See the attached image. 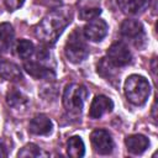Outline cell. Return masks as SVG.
Wrapping results in <instances>:
<instances>
[{"label": "cell", "mask_w": 158, "mask_h": 158, "mask_svg": "<svg viewBox=\"0 0 158 158\" xmlns=\"http://www.w3.org/2000/svg\"><path fill=\"white\" fill-rule=\"evenodd\" d=\"M64 53L68 60L75 64L81 63L88 57L89 47L84 40V35L79 31V28H75L68 37V41L64 46Z\"/></svg>", "instance_id": "3957f363"}, {"label": "cell", "mask_w": 158, "mask_h": 158, "mask_svg": "<svg viewBox=\"0 0 158 158\" xmlns=\"http://www.w3.org/2000/svg\"><path fill=\"white\" fill-rule=\"evenodd\" d=\"M72 21V10L69 7H58L47 14L35 27L36 37L46 43H54L65 27Z\"/></svg>", "instance_id": "6da1fadb"}, {"label": "cell", "mask_w": 158, "mask_h": 158, "mask_svg": "<svg viewBox=\"0 0 158 158\" xmlns=\"http://www.w3.org/2000/svg\"><path fill=\"white\" fill-rule=\"evenodd\" d=\"M4 2L9 11H15L23 5L25 0H4Z\"/></svg>", "instance_id": "44dd1931"}, {"label": "cell", "mask_w": 158, "mask_h": 158, "mask_svg": "<svg viewBox=\"0 0 158 158\" xmlns=\"http://www.w3.org/2000/svg\"><path fill=\"white\" fill-rule=\"evenodd\" d=\"M90 142L94 151L99 154H109L112 152L114 141L106 130H94L90 135Z\"/></svg>", "instance_id": "52a82bcc"}, {"label": "cell", "mask_w": 158, "mask_h": 158, "mask_svg": "<svg viewBox=\"0 0 158 158\" xmlns=\"http://www.w3.org/2000/svg\"><path fill=\"white\" fill-rule=\"evenodd\" d=\"M44 154L46 153H43L40 149L38 146H36L33 143H28L23 148H21V151H19L17 157H26V158L30 157V158H32V157H41V156H44Z\"/></svg>", "instance_id": "ffe728a7"}, {"label": "cell", "mask_w": 158, "mask_h": 158, "mask_svg": "<svg viewBox=\"0 0 158 158\" xmlns=\"http://www.w3.org/2000/svg\"><path fill=\"white\" fill-rule=\"evenodd\" d=\"M112 109H114V102L111 99H109L105 95H98L91 101L89 116L91 118H100L105 114L110 112Z\"/></svg>", "instance_id": "9c48e42d"}, {"label": "cell", "mask_w": 158, "mask_h": 158, "mask_svg": "<svg viewBox=\"0 0 158 158\" xmlns=\"http://www.w3.org/2000/svg\"><path fill=\"white\" fill-rule=\"evenodd\" d=\"M107 58L115 67H125L131 62V52L123 42H115L107 48Z\"/></svg>", "instance_id": "8992f818"}, {"label": "cell", "mask_w": 158, "mask_h": 158, "mask_svg": "<svg viewBox=\"0 0 158 158\" xmlns=\"http://www.w3.org/2000/svg\"><path fill=\"white\" fill-rule=\"evenodd\" d=\"M0 77L9 81H19L22 79V73L19 65L15 63L0 60Z\"/></svg>", "instance_id": "5bb4252c"}, {"label": "cell", "mask_w": 158, "mask_h": 158, "mask_svg": "<svg viewBox=\"0 0 158 158\" xmlns=\"http://www.w3.org/2000/svg\"><path fill=\"white\" fill-rule=\"evenodd\" d=\"M6 102L9 106H11L12 109H16V110H20V109H23L27 104H28V99L27 96L21 93L20 90H16V89H10L6 94Z\"/></svg>", "instance_id": "2e32d148"}, {"label": "cell", "mask_w": 158, "mask_h": 158, "mask_svg": "<svg viewBox=\"0 0 158 158\" xmlns=\"http://www.w3.org/2000/svg\"><path fill=\"white\" fill-rule=\"evenodd\" d=\"M121 35L130 40L136 47L143 48L146 44V35H144V28L142 23L137 20L133 19H127L121 23L120 28Z\"/></svg>", "instance_id": "5b68a950"}, {"label": "cell", "mask_w": 158, "mask_h": 158, "mask_svg": "<svg viewBox=\"0 0 158 158\" xmlns=\"http://www.w3.org/2000/svg\"><path fill=\"white\" fill-rule=\"evenodd\" d=\"M125 144L132 154H141L148 148L149 141L143 135H130L126 137Z\"/></svg>", "instance_id": "7c38bea8"}, {"label": "cell", "mask_w": 158, "mask_h": 158, "mask_svg": "<svg viewBox=\"0 0 158 158\" xmlns=\"http://www.w3.org/2000/svg\"><path fill=\"white\" fill-rule=\"evenodd\" d=\"M88 90L81 84H69L64 89L63 94V105L67 111L78 114L83 110L84 102L88 98Z\"/></svg>", "instance_id": "277c9868"}, {"label": "cell", "mask_w": 158, "mask_h": 158, "mask_svg": "<svg viewBox=\"0 0 158 158\" xmlns=\"http://www.w3.org/2000/svg\"><path fill=\"white\" fill-rule=\"evenodd\" d=\"M53 125L52 121L43 114L36 115L28 125V130L33 135H40V136H44V135H49L52 132Z\"/></svg>", "instance_id": "30bf717a"}, {"label": "cell", "mask_w": 158, "mask_h": 158, "mask_svg": "<svg viewBox=\"0 0 158 158\" xmlns=\"http://www.w3.org/2000/svg\"><path fill=\"white\" fill-rule=\"evenodd\" d=\"M2 157H6V148H5V146L0 142V158H2Z\"/></svg>", "instance_id": "7402d4cb"}, {"label": "cell", "mask_w": 158, "mask_h": 158, "mask_svg": "<svg viewBox=\"0 0 158 158\" xmlns=\"http://www.w3.org/2000/svg\"><path fill=\"white\" fill-rule=\"evenodd\" d=\"M123 90L130 102H132L136 106H141L147 101L149 96L151 85L144 77L133 74L126 79Z\"/></svg>", "instance_id": "7a4b0ae2"}, {"label": "cell", "mask_w": 158, "mask_h": 158, "mask_svg": "<svg viewBox=\"0 0 158 158\" xmlns=\"http://www.w3.org/2000/svg\"><path fill=\"white\" fill-rule=\"evenodd\" d=\"M15 32L9 22L0 23V52H7L14 42Z\"/></svg>", "instance_id": "9a60e30c"}, {"label": "cell", "mask_w": 158, "mask_h": 158, "mask_svg": "<svg viewBox=\"0 0 158 158\" xmlns=\"http://www.w3.org/2000/svg\"><path fill=\"white\" fill-rule=\"evenodd\" d=\"M15 52L20 58L27 59L35 52V46L28 40H20L15 46Z\"/></svg>", "instance_id": "d6986e66"}, {"label": "cell", "mask_w": 158, "mask_h": 158, "mask_svg": "<svg viewBox=\"0 0 158 158\" xmlns=\"http://www.w3.org/2000/svg\"><path fill=\"white\" fill-rule=\"evenodd\" d=\"M25 69L26 72L33 77L35 79H46V80H53L56 78V74L52 69L42 65L41 63L33 62V60H28L25 62Z\"/></svg>", "instance_id": "8fae6325"}, {"label": "cell", "mask_w": 158, "mask_h": 158, "mask_svg": "<svg viewBox=\"0 0 158 158\" xmlns=\"http://www.w3.org/2000/svg\"><path fill=\"white\" fill-rule=\"evenodd\" d=\"M109 27L107 23L101 20V19H93L90 20L83 28V35L84 37H86L89 41L93 42H100L101 40L105 38V36L107 35Z\"/></svg>", "instance_id": "ba28073f"}, {"label": "cell", "mask_w": 158, "mask_h": 158, "mask_svg": "<svg viewBox=\"0 0 158 158\" xmlns=\"http://www.w3.org/2000/svg\"><path fill=\"white\" fill-rule=\"evenodd\" d=\"M120 7L128 14H138L147 9L149 0H117Z\"/></svg>", "instance_id": "e0dca14e"}, {"label": "cell", "mask_w": 158, "mask_h": 158, "mask_svg": "<svg viewBox=\"0 0 158 158\" xmlns=\"http://www.w3.org/2000/svg\"><path fill=\"white\" fill-rule=\"evenodd\" d=\"M79 17L81 20H93L101 14V9L95 0H79Z\"/></svg>", "instance_id": "4fadbf2b"}, {"label": "cell", "mask_w": 158, "mask_h": 158, "mask_svg": "<svg viewBox=\"0 0 158 158\" xmlns=\"http://www.w3.org/2000/svg\"><path fill=\"white\" fill-rule=\"evenodd\" d=\"M67 153L73 158H80L85 153V146L79 136H73L67 142Z\"/></svg>", "instance_id": "ac0fdd59"}]
</instances>
